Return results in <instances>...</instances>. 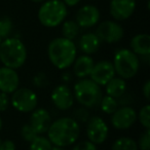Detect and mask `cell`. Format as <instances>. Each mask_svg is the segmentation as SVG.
<instances>
[{"label":"cell","instance_id":"cell-40","mask_svg":"<svg viewBox=\"0 0 150 150\" xmlns=\"http://www.w3.org/2000/svg\"><path fill=\"white\" fill-rule=\"evenodd\" d=\"M0 143H1V139H0Z\"/></svg>","mask_w":150,"mask_h":150},{"label":"cell","instance_id":"cell-2","mask_svg":"<svg viewBox=\"0 0 150 150\" xmlns=\"http://www.w3.org/2000/svg\"><path fill=\"white\" fill-rule=\"evenodd\" d=\"M76 45L74 41L64 37H58L50 42L47 56L50 63L60 70L68 69L76 59Z\"/></svg>","mask_w":150,"mask_h":150},{"label":"cell","instance_id":"cell-3","mask_svg":"<svg viewBox=\"0 0 150 150\" xmlns=\"http://www.w3.org/2000/svg\"><path fill=\"white\" fill-rule=\"evenodd\" d=\"M27 60V48L21 39L8 37L0 43V62L3 66L19 69Z\"/></svg>","mask_w":150,"mask_h":150},{"label":"cell","instance_id":"cell-33","mask_svg":"<svg viewBox=\"0 0 150 150\" xmlns=\"http://www.w3.org/2000/svg\"><path fill=\"white\" fill-rule=\"evenodd\" d=\"M0 150H16V144L11 140H5L0 143Z\"/></svg>","mask_w":150,"mask_h":150},{"label":"cell","instance_id":"cell-19","mask_svg":"<svg viewBox=\"0 0 150 150\" xmlns=\"http://www.w3.org/2000/svg\"><path fill=\"white\" fill-rule=\"evenodd\" d=\"M101 43L102 42L99 39L98 36L96 35V33H93V32L83 34L78 40V45H79L81 52H84L86 54H88V56L94 54L95 52H98L101 46Z\"/></svg>","mask_w":150,"mask_h":150},{"label":"cell","instance_id":"cell-31","mask_svg":"<svg viewBox=\"0 0 150 150\" xmlns=\"http://www.w3.org/2000/svg\"><path fill=\"white\" fill-rule=\"evenodd\" d=\"M72 150H98L97 146L91 141H81L73 147Z\"/></svg>","mask_w":150,"mask_h":150},{"label":"cell","instance_id":"cell-37","mask_svg":"<svg viewBox=\"0 0 150 150\" xmlns=\"http://www.w3.org/2000/svg\"><path fill=\"white\" fill-rule=\"evenodd\" d=\"M32 2H35V3H42L44 0H31Z\"/></svg>","mask_w":150,"mask_h":150},{"label":"cell","instance_id":"cell-23","mask_svg":"<svg viewBox=\"0 0 150 150\" xmlns=\"http://www.w3.org/2000/svg\"><path fill=\"white\" fill-rule=\"evenodd\" d=\"M100 106L103 112L106 113V114L111 115L112 113H114L115 111L118 109L119 103H118V101H117V99L106 95V96L103 97L102 100H101Z\"/></svg>","mask_w":150,"mask_h":150},{"label":"cell","instance_id":"cell-12","mask_svg":"<svg viewBox=\"0 0 150 150\" xmlns=\"http://www.w3.org/2000/svg\"><path fill=\"white\" fill-rule=\"evenodd\" d=\"M136 0H110L109 13L116 22H122L133 16Z\"/></svg>","mask_w":150,"mask_h":150},{"label":"cell","instance_id":"cell-15","mask_svg":"<svg viewBox=\"0 0 150 150\" xmlns=\"http://www.w3.org/2000/svg\"><path fill=\"white\" fill-rule=\"evenodd\" d=\"M52 123V116L50 112L44 108H36L32 111L29 125L37 135L46 134Z\"/></svg>","mask_w":150,"mask_h":150},{"label":"cell","instance_id":"cell-29","mask_svg":"<svg viewBox=\"0 0 150 150\" xmlns=\"http://www.w3.org/2000/svg\"><path fill=\"white\" fill-rule=\"evenodd\" d=\"M137 144L139 149L150 150V129H146V131L141 135Z\"/></svg>","mask_w":150,"mask_h":150},{"label":"cell","instance_id":"cell-32","mask_svg":"<svg viewBox=\"0 0 150 150\" xmlns=\"http://www.w3.org/2000/svg\"><path fill=\"white\" fill-rule=\"evenodd\" d=\"M11 104V98L8 94L0 92V112H4L7 110Z\"/></svg>","mask_w":150,"mask_h":150},{"label":"cell","instance_id":"cell-17","mask_svg":"<svg viewBox=\"0 0 150 150\" xmlns=\"http://www.w3.org/2000/svg\"><path fill=\"white\" fill-rule=\"evenodd\" d=\"M72 65L74 75L79 79H81V78H86L90 76L91 72L94 68L95 61L88 54H83V56H80L79 58L75 59Z\"/></svg>","mask_w":150,"mask_h":150},{"label":"cell","instance_id":"cell-20","mask_svg":"<svg viewBox=\"0 0 150 150\" xmlns=\"http://www.w3.org/2000/svg\"><path fill=\"white\" fill-rule=\"evenodd\" d=\"M107 96L113 97L115 99H119L127 92V82L121 77H113L105 84Z\"/></svg>","mask_w":150,"mask_h":150},{"label":"cell","instance_id":"cell-14","mask_svg":"<svg viewBox=\"0 0 150 150\" xmlns=\"http://www.w3.org/2000/svg\"><path fill=\"white\" fill-rule=\"evenodd\" d=\"M52 101L59 110H68L74 104L73 92L66 84H60L52 93Z\"/></svg>","mask_w":150,"mask_h":150},{"label":"cell","instance_id":"cell-27","mask_svg":"<svg viewBox=\"0 0 150 150\" xmlns=\"http://www.w3.org/2000/svg\"><path fill=\"white\" fill-rule=\"evenodd\" d=\"M90 112H88V108L86 107H80V108L75 109L73 112V117L77 122H88V120L90 119Z\"/></svg>","mask_w":150,"mask_h":150},{"label":"cell","instance_id":"cell-28","mask_svg":"<svg viewBox=\"0 0 150 150\" xmlns=\"http://www.w3.org/2000/svg\"><path fill=\"white\" fill-rule=\"evenodd\" d=\"M21 136L26 142L30 143V142L33 141L38 135L35 133V131L32 129L29 123H25V125L21 127Z\"/></svg>","mask_w":150,"mask_h":150},{"label":"cell","instance_id":"cell-34","mask_svg":"<svg viewBox=\"0 0 150 150\" xmlns=\"http://www.w3.org/2000/svg\"><path fill=\"white\" fill-rule=\"evenodd\" d=\"M142 93H143L144 97H145L146 100H149L150 99V81L147 80V81L144 83L143 88H142Z\"/></svg>","mask_w":150,"mask_h":150},{"label":"cell","instance_id":"cell-13","mask_svg":"<svg viewBox=\"0 0 150 150\" xmlns=\"http://www.w3.org/2000/svg\"><path fill=\"white\" fill-rule=\"evenodd\" d=\"M115 70L112 62L109 61H100L94 65L90 78L100 86H104L115 76Z\"/></svg>","mask_w":150,"mask_h":150},{"label":"cell","instance_id":"cell-9","mask_svg":"<svg viewBox=\"0 0 150 150\" xmlns=\"http://www.w3.org/2000/svg\"><path fill=\"white\" fill-rule=\"evenodd\" d=\"M109 129L106 121L100 116L90 117L86 125V136L88 141L94 143L95 145L103 144L108 138Z\"/></svg>","mask_w":150,"mask_h":150},{"label":"cell","instance_id":"cell-35","mask_svg":"<svg viewBox=\"0 0 150 150\" xmlns=\"http://www.w3.org/2000/svg\"><path fill=\"white\" fill-rule=\"evenodd\" d=\"M64 4L66 5L67 7H73V6H76L78 3L80 2V0H62Z\"/></svg>","mask_w":150,"mask_h":150},{"label":"cell","instance_id":"cell-1","mask_svg":"<svg viewBox=\"0 0 150 150\" xmlns=\"http://www.w3.org/2000/svg\"><path fill=\"white\" fill-rule=\"evenodd\" d=\"M46 134L54 146L67 147L76 143L80 135V127L72 117H61L50 123Z\"/></svg>","mask_w":150,"mask_h":150},{"label":"cell","instance_id":"cell-7","mask_svg":"<svg viewBox=\"0 0 150 150\" xmlns=\"http://www.w3.org/2000/svg\"><path fill=\"white\" fill-rule=\"evenodd\" d=\"M13 107L22 113H29L37 107L38 98L35 92L27 88H21L13 93L11 98Z\"/></svg>","mask_w":150,"mask_h":150},{"label":"cell","instance_id":"cell-18","mask_svg":"<svg viewBox=\"0 0 150 150\" xmlns=\"http://www.w3.org/2000/svg\"><path fill=\"white\" fill-rule=\"evenodd\" d=\"M131 50L137 56H150V36L147 33H140L135 35L129 42Z\"/></svg>","mask_w":150,"mask_h":150},{"label":"cell","instance_id":"cell-21","mask_svg":"<svg viewBox=\"0 0 150 150\" xmlns=\"http://www.w3.org/2000/svg\"><path fill=\"white\" fill-rule=\"evenodd\" d=\"M62 25V35L64 38H67L69 40H74L77 37L80 31V27L77 25V23L73 20L64 21Z\"/></svg>","mask_w":150,"mask_h":150},{"label":"cell","instance_id":"cell-5","mask_svg":"<svg viewBox=\"0 0 150 150\" xmlns=\"http://www.w3.org/2000/svg\"><path fill=\"white\" fill-rule=\"evenodd\" d=\"M67 15L68 8L62 0H46L40 5L37 17L42 26L54 28L66 20Z\"/></svg>","mask_w":150,"mask_h":150},{"label":"cell","instance_id":"cell-24","mask_svg":"<svg viewBox=\"0 0 150 150\" xmlns=\"http://www.w3.org/2000/svg\"><path fill=\"white\" fill-rule=\"evenodd\" d=\"M52 146L54 145L48 140V138L38 135L33 141L30 142L29 150H52Z\"/></svg>","mask_w":150,"mask_h":150},{"label":"cell","instance_id":"cell-26","mask_svg":"<svg viewBox=\"0 0 150 150\" xmlns=\"http://www.w3.org/2000/svg\"><path fill=\"white\" fill-rule=\"evenodd\" d=\"M137 119L145 129H150V106L145 105L137 114Z\"/></svg>","mask_w":150,"mask_h":150},{"label":"cell","instance_id":"cell-38","mask_svg":"<svg viewBox=\"0 0 150 150\" xmlns=\"http://www.w3.org/2000/svg\"><path fill=\"white\" fill-rule=\"evenodd\" d=\"M2 125H3L2 119H1V117H0V131H1V129H2Z\"/></svg>","mask_w":150,"mask_h":150},{"label":"cell","instance_id":"cell-30","mask_svg":"<svg viewBox=\"0 0 150 150\" xmlns=\"http://www.w3.org/2000/svg\"><path fill=\"white\" fill-rule=\"evenodd\" d=\"M32 82L36 88H45L48 84V78L44 72H39L33 77Z\"/></svg>","mask_w":150,"mask_h":150},{"label":"cell","instance_id":"cell-6","mask_svg":"<svg viewBox=\"0 0 150 150\" xmlns=\"http://www.w3.org/2000/svg\"><path fill=\"white\" fill-rule=\"evenodd\" d=\"M112 64L115 73H117L119 77L127 80L136 76L139 71L140 61L137 54L131 50L120 48L115 52Z\"/></svg>","mask_w":150,"mask_h":150},{"label":"cell","instance_id":"cell-22","mask_svg":"<svg viewBox=\"0 0 150 150\" xmlns=\"http://www.w3.org/2000/svg\"><path fill=\"white\" fill-rule=\"evenodd\" d=\"M111 150H139L137 142L129 137H121L115 140Z\"/></svg>","mask_w":150,"mask_h":150},{"label":"cell","instance_id":"cell-36","mask_svg":"<svg viewBox=\"0 0 150 150\" xmlns=\"http://www.w3.org/2000/svg\"><path fill=\"white\" fill-rule=\"evenodd\" d=\"M52 150H65L64 147H59V146H52Z\"/></svg>","mask_w":150,"mask_h":150},{"label":"cell","instance_id":"cell-39","mask_svg":"<svg viewBox=\"0 0 150 150\" xmlns=\"http://www.w3.org/2000/svg\"><path fill=\"white\" fill-rule=\"evenodd\" d=\"M1 41H2V39H1V38H0V43H1Z\"/></svg>","mask_w":150,"mask_h":150},{"label":"cell","instance_id":"cell-8","mask_svg":"<svg viewBox=\"0 0 150 150\" xmlns=\"http://www.w3.org/2000/svg\"><path fill=\"white\" fill-rule=\"evenodd\" d=\"M95 33L101 40V42L116 43L123 38L125 30L118 22L107 20L99 24Z\"/></svg>","mask_w":150,"mask_h":150},{"label":"cell","instance_id":"cell-10","mask_svg":"<svg viewBox=\"0 0 150 150\" xmlns=\"http://www.w3.org/2000/svg\"><path fill=\"white\" fill-rule=\"evenodd\" d=\"M137 121V112L129 106L120 107L111 114V125L116 129H127Z\"/></svg>","mask_w":150,"mask_h":150},{"label":"cell","instance_id":"cell-11","mask_svg":"<svg viewBox=\"0 0 150 150\" xmlns=\"http://www.w3.org/2000/svg\"><path fill=\"white\" fill-rule=\"evenodd\" d=\"M101 18V13L99 8L96 5L86 4L81 6L76 13L75 16V22L80 28L88 29L99 23Z\"/></svg>","mask_w":150,"mask_h":150},{"label":"cell","instance_id":"cell-16","mask_svg":"<svg viewBox=\"0 0 150 150\" xmlns=\"http://www.w3.org/2000/svg\"><path fill=\"white\" fill-rule=\"evenodd\" d=\"M20 77L16 69L0 67V92L13 94L19 88Z\"/></svg>","mask_w":150,"mask_h":150},{"label":"cell","instance_id":"cell-25","mask_svg":"<svg viewBox=\"0 0 150 150\" xmlns=\"http://www.w3.org/2000/svg\"><path fill=\"white\" fill-rule=\"evenodd\" d=\"M13 21L8 17H1L0 18V38L6 39L11 37V34L13 32Z\"/></svg>","mask_w":150,"mask_h":150},{"label":"cell","instance_id":"cell-4","mask_svg":"<svg viewBox=\"0 0 150 150\" xmlns=\"http://www.w3.org/2000/svg\"><path fill=\"white\" fill-rule=\"evenodd\" d=\"M73 96L83 107L93 108L100 105L103 98V92L101 86L91 78H81L74 84Z\"/></svg>","mask_w":150,"mask_h":150}]
</instances>
